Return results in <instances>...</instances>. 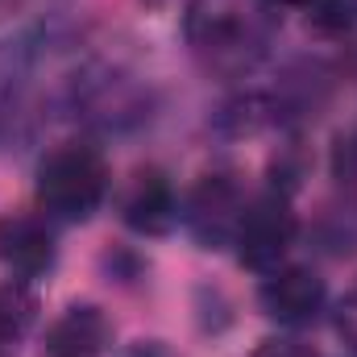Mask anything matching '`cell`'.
<instances>
[{
  "mask_svg": "<svg viewBox=\"0 0 357 357\" xmlns=\"http://www.w3.org/2000/svg\"><path fill=\"white\" fill-rule=\"evenodd\" d=\"M237 250H241V262L254 270H274L278 258L291 250L295 241V212L282 195H262L254 199L241 220H237Z\"/></svg>",
  "mask_w": 357,
  "mask_h": 357,
  "instance_id": "obj_2",
  "label": "cell"
},
{
  "mask_svg": "<svg viewBox=\"0 0 357 357\" xmlns=\"http://www.w3.org/2000/svg\"><path fill=\"white\" fill-rule=\"evenodd\" d=\"M33 316H38V303H33V295L25 287H17V282L0 287V341L21 337L33 324Z\"/></svg>",
  "mask_w": 357,
  "mask_h": 357,
  "instance_id": "obj_9",
  "label": "cell"
},
{
  "mask_svg": "<svg viewBox=\"0 0 357 357\" xmlns=\"http://www.w3.org/2000/svg\"><path fill=\"white\" fill-rule=\"evenodd\" d=\"M262 307L282 324H307L324 307V278L303 266L274 270L262 282Z\"/></svg>",
  "mask_w": 357,
  "mask_h": 357,
  "instance_id": "obj_4",
  "label": "cell"
},
{
  "mask_svg": "<svg viewBox=\"0 0 357 357\" xmlns=\"http://www.w3.org/2000/svg\"><path fill=\"white\" fill-rule=\"evenodd\" d=\"M245 208H237V195L225 178H208L195 199H191V225L199 229L204 241H225L237 233V220H241Z\"/></svg>",
  "mask_w": 357,
  "mask_h": 357,
  "instance_id": "obj_8",
  "label": "cell"
},
{
  "mask_svg": "<svg viewBox=\"0 0 357 357\" xmlns=\"http://www.w3.org/2000/svg\"><path fill=\"white\" fill-rule=\"evenodd\" d=\"M108 316L91 303H79V307H67L50 333H46V354L50 357H100L108 349Z\"/></svg>",
  "mask_w": 357,
  "mask_h": 357,
  "instance_id": "obj_5",
  "label": "cell"
},
{
  "mask_svg": "<svg viewBox=\"0 0 357 357\" xmlns=\"http://www.w3.org/2000/svg\"><path fill=\"white\" fill-rule=\"evenodd\" d=\"M121 212H125V225L137 233H150V237L167 233L175 225V191L158 171H142L133 178V187L125 191Z\"/></svg>",
  "mask_w": 357,
  "mask_h": 357,
  "instance_id": "obj_7",
  "label": "cell"
},
{
  "mask_svg": "<svg viewBox=\"0 0 357 357\" xmlns=\"http://www.w3.org/2000/svg\"><path fill=\"white\" fill-rule=\"evenodd\" d=\"M337 324H341V333L357 345V287L349 291V299L341 303V320H337Z\"/></svg>",
  "mask_w": 357,
  "mask_h": 357,
  "instance_id": "obj_12",
  "label": "cell"
},
{
  "mask_svg": "<svg viewBox=\"0 0 357 357\" xmlns=\"http://www.w3.org/2000/svg\"><path fill=\"white\" fill-rule=\"evenodd\" d=\"M258 0H191L187 33L199 50H229L250 38Z\"/></svg>",
  "mask_w": 357,
  "mask_h": 357,
  "instance_id": "obj_3",
  "label": "cell"
},
{
  "mask_svg": "<svg viewBox=\"0 0 357 357\" xmlns=\"http://www.w3.org/2000/svg\"><path fill=\"white\" fill-rule=\"evenodd\" d=\"M312 21H316V29H328V33L349 29L354 25V4L349 0H320L316 13H312Z\"/></svg>",
  "mask_w": 357,
  "mask_h": 357,
  "instance_id": "obj_10",
  "label": "cell"
},
{
  "mask_svg": "<svg viewBox=\"0 0 357 357\" xmlns=\"http://www.w3.org/2000/svg\"><path fill=\"white\" fill-rule=\"evenodd\" d=\"M104 191H108V167L91 146L67 142L50 150L38 167V199L46 204V212L63 220H88L100 208Z\"/></svg>",
  "mask_w": 357,
  "mask_h": 357,
  "instance_id": "obj_1",
  "label": "cell"
},
{
  "mask_svg": "<svg viewBox=\"0 0 357 357\" xmlns=\"http://www.w3.org/2000/svg\"><path fill=\"white\" fill-rule=\"evenodd\" d=\"M254 357H316V354L307 345H299V341H262Z\"/></svg>",
  "mask_w": 357,
  "mask_h": 357,
  "instance_id": "obj_11",
  "label": "cell"
},
{
  "mask_svg": "<svg viewBox=\"0 0 357 357\" xmlns=\"http://www.w3.org/2000/svg\"><path fill=\"white\" fill-rule=\"evenodd\" d=\"M274 4H291V8H303V4H316V0H274Z\"/></svg>",
  "mask_w": 357,
  "mask_h": 357,
  "instance_id": "obj_13",
  "label": "cell"
},
{
  "mask_svg": "<svg viewBox=\"0 0 357 357\" xmlns=\"http://www.w3.org/2000/svg\"><path fill=\"white\" fill-rule=\"evenodd\" d=\"M0 262L17 274H42L54 262V237L38 216L0 220Z\"/></svg>",
  "mask_w": 357,
  "mask_h": 357,
  "instance_id": "obj_6",
  "label": "cell"
}]
</instances>
